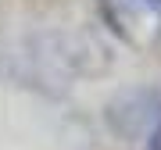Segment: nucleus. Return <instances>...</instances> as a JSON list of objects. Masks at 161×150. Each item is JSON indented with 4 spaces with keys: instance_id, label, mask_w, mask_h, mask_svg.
<instances>
[{
    "instance_id": "nucleus-1",
    "label": "nucleus",
    "mask_w": 161,
    "mask_h": 150,
    "mask_svg": "<svg viewBox=\"0 0 161 150\" xmlns=\"http://www.w3.org/2000/svg\"><path fill=\"white\" fill-rule=\"evenodd\" d=\"M147 115H150V97L147 93H129V97H122L108 107V125L118 136H136L147 125Z\"/></svg>"
},
{
    "instance_id": "nucleus-2",
    "label": "nucleus",
    "mask_w": 161,
    "mask_h": 150,
    "mask_svg": "<svg viewBox=\"0 0 161 150\" xmlns=\"http://www.w3.org/2000/svg\"><path fill=\"white\" fill-rule=\"evenodd\" d=\"M147 150H161V121L154 125V132L147 136Z\"/></svg>"
},
{
    "instance_id": "nucleus-3",
    "label": "nucleus",
    "mask_w": 161,
    "mask_h": 150,
    "mask_svg": "<svg viewBox=\"0 0 161 150\" xmlns=\"http://www.w3.org/2000/svg\"><path fill=\"white\" fill-rule=\"evenodd\" d=\"M140 4H147L150 11H158V14H161V0H140Z\"/></svg>"
}]
</instances>
